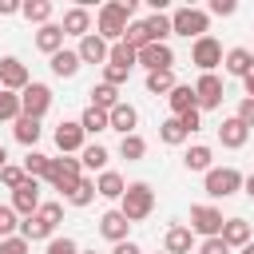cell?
<instances>
[{
  "label": "cell",
  "instance_id": "6da1fadb",
  "mask_svg": "<svg viewBox=\"0 0 254 254\" xmlns=\"http://www.w3.org/2000/svg\"><path fill=\"white\" fill-rule=\"evenodd\" d=\"M131 12H135V0H111V4H103L99 16H95V36H103L107 44H119L123 32H127V24H131Z\"/></svg>",
  "mask_w": 254,
  "mask_h": 254
},
{
  "label": "cell",
  "instance_id": "7a4b0ae2",
  "mask_svg": "<svg viewBox=\"0 0 254 254\" xmlns=\"http://www.w3.org/2000/svg\"><path fill=\"white\" fill-rule=\"evenodd\" d=\"M151 210H155V190H151V183H127V190H123V198H119V214H123L127 222H143Z\"/></svg>",
  "mask_w": 254,
  "mask_h": 254
},
{
  "label": "cell",
  "instance_id": "3957f363",
  "mask_svg": "<svg viewBox=\"0 0 254 254\" xmlns=\"http://www.w3.org/2000/svg\"><path fill=\"white\" fill-rule=\"evenodd\" d=\"M206 28H210V16L202 12V8H179L175 16H171V36H206Z\"/></svg>",
  "mask_w": 254,
  "mask_h": 254
},
{
  "label": "cell",
  "instance_id": "277c9868",
  "mask_svg": "<svg viewBox=\"0 0 254 254\" xmlns=\"http://www.w3.org/2000/svg\"><path fill=\"white\" fill-rule=\"evenodd\" d=\"M79 171H83V167H79V159L64 155V159H52V163H48V175H44V179H48L56 190H64V194H67V190H71V187L83 179Z\"/></svg>",
  "mask_w": 254,
  "mask_h": 254
},
{
  "label": "cell",
  "instance_id": "5b68a950",
  "mask_svg": "<svg viewBox=\"0 0 254 254\" xmlns=\"http://www.w3.org/2000/svg\"><path fill=\"white\" fill-rule=\"evenodd\" d=\"M202 183H206V194L210 198H230L234 190H242V175L234 167H210Z\"/></svg>",
  "mask_w": 254,
  "mask_h": 254
},
{
  "label": "cell",
  "instance_id": "8992f818",
  "mask_svg": "<svg viewBox=\"0 0 254 254\" xmlns=\"http://www.w3.org/2000/svg\"><path fill=\"white\" fill-rule=\"evenodd\" d=\"M48 107H52V87H48V83H28V87L20 91V115L44 119Z\"/></svg>",
  "mask_w": 254,
  "mask_h": 254
},
{
  "label": "cell",
  "instance_id": "52a82bcc",
  "mask_svg": "<svg viewBox=\"0 0 254 254\" xmlns=\"http://www.w3.org/2000/svg\"><path fill=\"white\" fill-rule=\"evenodd\" d=\"M190 64L206 75V71H214L218 64H222V44L214 40V36H198L194 44H190Z\"/></svg>",
  "mask_w": 254,
  "mask_h": 254
},
{
  "label": "cell",
  "instance_id": "ba28073f",
  "mask_svg": "<svg viewBox=\"0 0 254 254\" xmlns=\"http://www.w3.org/2000/svg\"><path fill=\"white\" fill-rule=\"evenodd\" d=\"M222 210L218 206H190V234H202V238H218L222 234Z\"/></svg>",
  "mask_w": 254,
  "mask_h": 254
},
{
  "label": "cell",
  "instance_id": "9c48e42d",
  "mask_svg": "<svg viewBox=\"0 0 254 254\" xmlns=\"http://www.w3.org/2000/svg\"><path fill=\"white\" fill-rule=\"evenodd\" d=\"M222 79L214 75V71H206V75H198V83H194V103H198V111H214V107H222Z\"/></svg>",
  "mask_w": 254,
  "mask_h": 254
},
{
  "label": "cell",
  "instance_id": "30bf717a",
  "mask_svg": "<svg viewBox=\"0 0 254 254\" xmlns=\"http://www.w3.org/2000/svg\"><path fill=\"white\" fill-rule=\"evenodd\" d=\"M135 64H143L147 71H171L175 67V52H171V44H147V48L135 52Z\"/></svg>",
  "mask_w": 254,
  "mask_h": 254
},
{
  "label": "cell",
  "instance_id": "8fae6325",
  "mask_svg": "<svg viewBox=\"0 0 254 254\" xmlns=\"http://www.w3.org/2000/svg\"><path fill=\"white\" fill-rule=\"evenodd\" d=\"M12 210H16L20 218H32V214L40 210V179H28L24 187L12 190Z\"/></svg>",
  "mask_w": 254,
  "mask_h": 254
},
{
  "label": "cell",
  "instance_id": "7c38bea8",
  "mask_svg": "<svg viewBox=\"0 0 254 254\" xmlns=\"http://www.w3.org/2000/svg\"><path fill=\"white\" fill-rule=\"evenodd\" d=\"M28 83H32V79H28V67H24V64L16 60V56H4V60H0V87H4V91H16V95H20V91H24Z\"/></svg>",
  "mask_w": 254,
  "mask_h": 254
},
{
  "label": "cell",
  "instance_id": "4fadbf2b",
  "mask_svg": "<svg viewBox=\"0 0 254 254\" xmlns=\"http://www.w3.org/2000/svg\"><path fill=\"white\" fill-rule=\"evenodd\" d=\"M107 52H111V44H107L103 36H95V32H87V36L79 40V48H75L79 64H107Z\"/></svg>",
  "mask_w": 254,
  "mask_h": 254
},
{
  "label": "cell",
  "instance_id": "5bb4252c",
  "mask_svg": "<svg viewBox=\"0 0 254 254\" xmlns=\"http://www.w3.org/2000/svg\"><path fill=\"white\" fill-rule=\"evenodd\" d=\"M135 123H139V111L131 107V103H115L111 111H107V131H119V135H135Z\"/></svg>",
  "mask_w": 254,
  "mask_h": 254
},
{
  "label": "cell",
  "instance_id": "9a60e30c",
  "mask_svg": "<svg viewBox=\"0 0 254 254\" xmlns=\"http://www.w3.org/2000/svg\"><path fill=\"white\" fill-rule=\"evenodd\" d=\"M83 139H87V135H83L79 119H75V123H67V119H64V123L56 127V147H60L64 155H79V151H83Z\"/></svg>",
  "mask_w": 254,
  "mask_h": 254
},
{
  "label": "cell",
  "instance_id": "2e32d148",
  "mask_svg": "<svg viewBox=\"0 0 254 254\" xmlns=\"http://www.w3.org/2000/svg\"><path fill=\"white\" fill-rule=\"evenodd\" d=\"M60 28H64V36H79V40H83V36L91 32V12H87L83 4H75V8L64 12V24H60Z\"/></svg>",
  "mask_w": 254,
  "mask_h": 254
},
{
  "label": "cell",
  "instance_id": "e0dca14e",
  "mask_svg": "<svg viewBox=\"0 0 254 254\" xmlns=\"http://www.w3.org/2000/svg\"><path fill=\"white\" fill-rule=\"evenodd\" d=\"M127 230H131V222H127L119 210H107V214L99 218V234H103L107 242H115V246H119V242H127Z\"/></svg>",
  "mask_w": 254,
  "mask_h": 254
},
{
  "label": "cell",
  "instance_id": "ac0fdd59",
  "mask_svg": "<svg viewBox=\"0 0 254 254\" xmlns=\"http://www.w3.org/2000/svg\"><path fill=\"white\" fill-rule=\"evenodd\" d=\"M218 238H222V242H226L230 250H242V246L250 242V222H246V218H226V222H222V234H218Z\"/></svg>",
  "mask_w": 254,
  "mask_h": 254
},
{
  "label": "cell",
  "instance_id": "d6986e66",
  "mask_svg": "<svg viewBox=\"0 0 254 254\" xmlns=\"http://www.w3.org/2000/svg\"><path fill=\"white\" fill-rule=\"evenodd\" d=\"M167 103H171V115L198 111V103H194V87H190V83H175V87H171V95H167Z\"/></svg>",
  "mask_w": 254,
  "mask_h": 254
},
{
  "label": "cell",
  "instance_id": "ffe728a7",
  "mask_svg": "<svg viewBox=\"0 0 254 254\" xmlns=\"http://www.w3.org/2000/svg\"><path fill=\"white\" fill-rule=\"evenodd\" d=\"M218 139H222V147H230V151H238V147H246V139H250V131L230 115V119H222L218 123Z\"/></svg>",
  "mask_w": 254,
  "mask_h": 254
},
{
  "label": "cell",
  "instance_id": "44dd1931",
  "mask_svg": "<svg viewBox=\"0 0 254 254\" xmlns=\"http://www.w3.org/2000/svg\"><path fill=\"white\" fill-rule=\"evenodd\" d=\"M190 246H194L190 226H171V230L163 234V250H167V254H190Z\"/></svg>",
  "mask_w": 254,
  "mask_h": 254
},
{
  "label": "cell",
  "instance_id": "7402d4cb",
  "mask_svg": "<svg viewBox=\"0 0 254 254\" xmlns=\"http://www.w3.org/2000/svg\"><path fill=\"white\" fill-rule=\"evenodd\" d=\"M40 119H28V115H20L16 123H12V135H16V143H24L28 151H36V143H40Z\"/></svg>",
  "mask_w": 254,
  "mask_h": 254
},
{
  "label": "cell",
  "instance_id": "603a6c76",
  "mask_svg": "<svg viewBox=\"0 0 254 254\" xmlns=\"http://www.w3.org/2000/svg\"><path fill=\"white\" fill-rule=\"evenodd\" d=\"M52 234H56V226H48L40 214H32V218H24V222H20V238H24L28 246H32V242H48Z\"/></svg>",
  "mask_w": 254,
  "mask_h": 254
},
{
  "label": "cell",
  "instance_id": "cb8c5ba5",
  "mask_svg": "<svg viewBox=\"0 0 254 254\" xmlns=\"http://www.w3.org/2000/svg\"><path fill=\"white\" fill-rule=\"evenodd\" d=\"M36 48H40L44 56H56V52L64 48V28H60V24H44V28L36 32Z\"/></svg>",
  "mask_w": 254,
  "mask_h": 254
},
{
  "label": "cell",
  "instance_id": "d4e9b609",
  "mask_svg": "<svg viewBox=\"0 0 254 254\" xmlns=\"http://www.w3.org/2000/svg\"><path fill=\"white\" fill-rule=\"evenodd\" d=\"M123 190H127V183H123L119 171H103V175L95 179V194H99V198H123Z\"/></svg>",
  "mask_w": 254,
  "mask_h": 254
},
{
  "label": "cell",
  "instance_id": "484cf974",
  "mask_svg": "<svg viewBox=\"0 0 254 254\" xmlns=\"http://www.w3.org/2000/svg\"><path fill=\"white\" fill-rule=\"evenodd\" d=\"M48 60H52V71H56L60 79H71V75L79 71V56H75L71 48H60V52H56V56H48Z\"/></svg>",
  "mask_w": 254,
  "mask_h": 254
},
{
  "label": "cell",
  "instance_id": "4316f807",
  "mask_svg": "<svg viewBox=\"0 0 254 254\" xmlns=\"http://www.w3.org/2000/svg\"><path fill=\"white\" fill-rule=\"evenodd\" d=\"M79 167H87V171H107V147L103 143H83V151H79Z\"/></svg>",
  "mask_w": 254,
  "mask_h": 254
},
{
  "label": "cell",
  "instance_id": "83f0119b",
  "mask_svg": "<svg viewBox=\"0 0 254 254\" xmlns=\"http://www.w3.org/2000/svg\"><path fill=\"white\" fill-rule=\"evenodd\" d=\"M183 163H187V171H202V175H206L210 163H214V151H210L206 143H194V147L183 155Z\"/></svg>",
  "mask_w": 254,
  "mask_h": 254
},
{
  "label": "cell",
  "instance_id": "f1b7e54d",
  "mask_svg": "<svg viewBox=\"0 0 254 254\" xmlns=\"http://www.w3.org/2000/svg\"><path fill=\"white\" fill-rule=\"evenodd\" d=\"M250 67H254V52H250V48H230V52H226V71H230V75L242 79Z\"/></svg>",
  "mask_w": 254,
  "mask_h": 254
},
{
  "label": "cell",
  "instance_id": "f546056e",
  "mask_svg": "<svg viewBox=\"0 0 254 254\" xmlns=\"http://www.w3.org/2000/svg\"><path fill=\"white\" fill-rule=\"evenodd\" d=\"M143 28H147L151 44H167V36H171V16H163V12H151V16L143 20Z\"/></svg>",
  "mask_w": 254,
  "mask_h": 254
},
{
  "label": "cell",
  "instance_id": "4dcf8cb0",
  "mask_svg": "<svg viewBox=\"0 0 254 254\" xmlns=\"http://www.w3.org/2000/svg\"><path fill=\"white\" fill-rule=\"evenodd\" d=\"M87 95H91V107H99V111H111L119 103V87H111V83H95Z\"/></svg>",
  "mask_w": 254,
  "mask_h": 254
},
{
  "label": "cell",
  "instance_id": "1f68e13d",
  "mask_svg": "<svg viewBox=\"0 0 254 254\" xmlns=\"http://www.w3.org/2000/svg\"><path fill=\"white\" fill-rule=\"evenodd\" d=\"M159 139H163L167 147H179V143H187L190 135H187V127H183V123L171 115V119H163V123H159Z\"/></svg>",
  "mask_w": 254,
  "mask_h": 254
},
{
  "label": "cell",
  "instance_id": "d6a6232c",
  "mask_svg": "<svg viewBox=\"0 0 254 254\" xmlns=\"http://www.w3.org/2000/svg\"><path fill=\"white\" fill-rule=\"evenodd\" d=\"M20 12H24V20L28 24H48V16H52V4L48 0H28V4H20Z\"/></svg>",
  "mask_w": 254,
  "mask_h": 254
},
{
  "label": "cell",
  "instance_id": "836d02e7",
  "mask_svg": "<svg viewBox=\"0 0 254 254\" xmlns=\"http://www.w3.org/2000/svg\"><path fill=\"white\" fill-rule=\"evenodd\" d=\"M107 64H115V67H123V71H131L135 67V48L131 44H111V52H107Z\"/></svg>",
  "mask_w": 254,
  "mask_h": 254
},
{
  "label": "cell",
  "instance_id": "e575fe53",
  "mask_svg": "<svg viewBox=\"0 0 254 254\" xmlns=\"http://www.w3.org/2000/svg\"><path fill=\"white\" fill-rule=\"evenodd\" d=\"M79 127H83V135H99V131H107V111L87 107V111L79 115Z\"/></svg>",
  "mask_w": 254,
  "mask_h": 254
},
{
  "label": "cell",
  "instance_id": "d590c367",
  "mask_svg": "<svg viewBox=\"0 0 254 254\" xmlns=\"http://www.w3.org/2000/svg\"><path fill=\"white\" fill-rule=\"evenodd\" d=\"M119 155H123L127 163H139V159L147 155V143H143V135H123V139H119Z\"/></svg>",
  "mask_w": 254,
  "mask_h": 254
},
{
  "label": "cell",
  "instance_id": "8d00e7d4",
  "mask_svg": "<svg viewBox=\"0 0 254 254\" xmlns=\"http://www.w3.org/2000/svg\"><path fill=\"white\" fill-rule=\"evenodd\" d=\"M64 198H67L71 206H87V202L95 198V179H79V183H75V187H71Z\"/></svg>",
  "mask_w": 254,
  "mask_h": 254
},
{
  "label": "cell",
  "instance_id": "74e56055",
  "mask_svg": "<svg viewBox=\"0 0 254 254\" xmlns=\"http://www.w3.org/2000/svg\"><path fill=\"white\" fill-rule=\"evenodd\" d=\"M175 87V71H147V91L151 95H171Z\"/></svg>",
  "mask_w": 254,
  "mask_h": 254
},
{
  "label": "cell",
  "instance_id": "f35d334b",
  "mask_svg": "<svg viewBox=\"0 0 254 254\" xmlns=\"http://www.w3.org/2000/svg\"><path fill=\"white\" fill-rule=\"evenodd\" d=\"M20 119V95L0 87V123H16Z\"/></svg>",
  "mask_w": 254,
  "mask_h": 254
},
{
  "label": "cell",
  "instance_id": "ab89813d",
  "mask_svg": "<svg viewBox=\"0 0 254 254\" xmlns=\"http://www.w3.org/2000/svg\"><path fill=\"white\" fill-rule=\"evenodd\" d=\"M123 44H131L135 52L151 44V36H147V28H143V20H131V24H127V32H123Z\"/></svg>",
  "mask_w": 254,
  "mask_h": 254
},
{
  "label": "cell",
  "instance_id": "60d3db41",
  "mask_svg": "<svg viewBox=\"0 0 254 254\" xmlns=\"http://www.w3.org/2000/svg\"><path fill=\"white\" fill-rule=\"evenodd\" d=\"M48 163H52L48 155L28 151V159H24V175H28V179H44V175H48Z\"/></svg>",
  "mask_w": 254,
  "mask_h": 254
},
{
  "label": "cell",
  "instance_id": "b9f144b4",
  "mask_svg": "<svg viewBox=\"0 0 254 254\" xmlns=\"http://www.w3.org/2000/svg\"><path fill=\"white\" fill-rule=\"evenodd\" d=\"M0 183H4L8 190H16V187H24V183H28V175H24V167H12V163H8V167L0 171Z\"/></svg>",
  "mask_w": 254,
  "mask_h": 254
},
{
  "label": "cell",
  "instance_id": "7bdbcfd3",
  "mask_svg": "<svg viewBox=\"0 0 254 254\" xmlns=\"http://www.w3.org/2000/svg\"><path fill=\"white\" fill-rule=\"evenodd\" d=\"M16 226H20V214H16L12 206H0V238H12Z\"/></svg>",
  "mask_w": 254,
  "mask_h": 254
},
{
  "label": "cell",
  "instance_id": "ee69618b",
  "mask_svg": "<svg viewBox=\"0 0 254 254\" xmlns=\"http://www.w3.org/2000/svg\"><path fill=\"white\" fill-rule=\"evenodd\" d=\"M44 254H79V246H75V238H48V250Z\"/></svg>",
  "mask_w": 254,
  "mask_h": 254
},
{
  "label": "cell",
  "instance_id": "f6af8a7d",
  "mask_svg": "<svg viewBox=\"0 0 254 254\" xmlns=\"http://www.w3.org/2000/svg\"><path fill=\"white\" fill-rule=\"evenodd\" d=\"M36 214H40L48 226H60V218H64V206H60V202H40V210H36Z\"/></svg>",
  "mask_w": 254,
  "mask_h": 254
},
{
  "label": "cell",
  "instance_id": "bcb514c9",
  "mask_svg": "<svg viewBox=\"0 0 254 254\" xmlns=\"http://www.w3.org/2000/svg\"><path fill=\"white\" fill-rule=\"evenodd\" d=\"M32 246L20 238V234H12V238H0V254H28Z\"/></svg>",
  "mask_w": 254,
  "mask_h": 254
},
{
  "label": "cell",
  "instance_id": "7dc6e473",
  "mask_svg": "<svg viewBox=\"0 0 254 254\" xmlns=\"http://www.w3.org/2000/svg\"><path fill=\"white\" fill-rule=\"evenodd\" d=\"M127 75H131V71H123V67H115V64H103V83L119 87V83H127Z\"/></svg>",
  "mask_w": 254,
  "mask_h": 254
},
{
  "label": "cell",
  "instance_id": "c3c4849f",
  "mask_svg": "<svg viewBox=\"0 0 254 254\" xmlns=\"http://www.w3.org/2000/svg\"><path fill=\"white\" fill-rule=\"evenodd\" d=\"M234 119H238V123H242V127H246V131H250V127H254V99H250V95H246V99H242V103H238V115H234Z\"/></svg>",
  "mask_w": 254,
  "mask_h": 254
},
{
  "label": "cell",
  "instance_id": "681fc988",
  "mask_svg": "<svg viewBox=\"0 0 254 254\" xmlns=\"http://www.w3.org/2000/svg\"><path fill=\"white\" fill-rule=\"evenodd\" d=\"M198 254H230V246H226L222 238H202V246H198Z\"/></svg>",
  "mask_w": 254,
  "mask_h": 254
},
{
  "label": "cell",
  "instance_id": "f907efd6",
  "mask_svg": "<svg viewBox=\"0 0 254 254\" xmlns=\"http://www.w3.org/2000/svg\"><path fill=\"white\" fill-rule=\"evenodd\" d=\"M234 8H238L234 0H210L206 12H210V16H234Z\"/></svg>",
  "mask_w": 254,
  "mask_h": 254
},
{
  "label": "cell",
  "instance_id": "816d5d0a",
  "mask_svg": "<svg viewBox=\"0 0 254 254\" xmlns=\"http://www.w3.org/2000/svg\"><path fill=\"white\" fill-rule=\"evenodd\" d=\"M175 119H179V123H183V127H187V135H190V131H198V127H202V119H198V111H187V115H175Z\"/></svg>",
  "mask_w": 254,
  "mask_h": 254
},
{
  "label": "cell",
  "instance_id": "f5cc1de1",
  "mask_svg": "<svg viewBox=\"0 0 254 254\" xmlns=\"http://www.w3.org/2000/svg\"><path fill=\"white\" fill-rule=\"evenodd\" d=\"M20 12V0H0V16H16Z\"/></svg>",
  "mask_w": 254,
  "mask_h": 254
},
{
  "label": "cell",
  "instance_id": "db71d44e",
  "mask_svg": "<svg viewBox=\"0 0 254 254\" xmlns=\"http://www.w3.org/2000/svg\"><path fill=\"white\" fill-rule=\"evenodd\" d=\"M115 254H143V250H139V246L127 238V242H119V246H115Z\"/></svg>",
  "mask_w": 254,
  "mask_h": 254
},
{
  "label": "cell",
  "instance_id": "11a10c76",
  "mask_svg": "<svg viewBox=\"0 0 254 254\" xmlns=\"http://www.w3.org/2000/svg\"><path fill=\"white\" fill-rule=\"evenodd\" d=\"M242 83H246V95H250V99H254V67H250V71H246V75H242Z\"/></svg>",
  "mask_w": 254,
  "mask_h": 254
},
{
  "label": "cell",
  "instance_id": "9f6ffc18",
  "mask_svg": "<svg viewBox=\"0 0 254 254\" xmlns=\"http://www.w3.org/2000/svg\"><path fill=\"white\" fill-rule=\"evenodd\" d=\"M242 190H246V194L254 198V175H246V179H242Z\"/></svg>",
  "mask_w": 254,
  "mask_h": 254
},
{
  "label": "cell",
  "instance_id": "6f0895ef",
  "mask_svg": "<svg viewBox=\"0 0 254 254\" xmlns=\"http://www.w3.org/2000/svg\"><path fill=\"white\" fill-rule=\"evenodd\" d=\"M8 167V151H4V143H0V171Z\"/></svg>",
  "mask_w": 254,
  "mask_h": 254
},
{
  "label": "cell",
  "instance_id": "680465c9",
  "mask_svg": "<svg viewBox=\"0 0 254 254\" xmlns=\"http://www.w3.org/2000/svg\"><path fill=\"white\" fill-rule=\"evenodd\" d=\"M242 254H254V242H246V246H242Z\"/></svg>",
  "mask_w": 254,
  "mask_h": 254
},
{
  "label": "cell",
  "instance_id": "91938a15",
  "mask_svg": "<svg viewBox=\"0 0 254 254\" xmlns=\"http://www.w3.org/2000/svg\"><path fill=\"white\" fill-rule=\"evenodd\" d=\"M79 254H95V250H79Z\"/></svg>",
  "mask_w": 254,
  "mask_h": 254
},
{
  "label": "cell",
  "instance_id": "94428289",
  "mask_svg": "<svg viewBox=\"0 0 254 254\" xmlns=\"http://www.w3.org/2000/svg\"><path fill=\"white\" fill-rule=\"evenodd\" d=\"M159 254H167V250H159Z\"/></svg>",
  "mask_w": 254,
  "mask_h": 254
}]
</instances>
